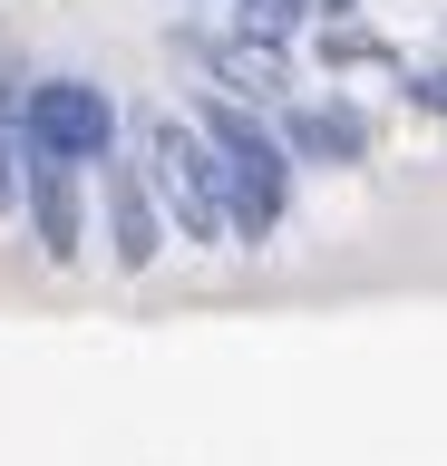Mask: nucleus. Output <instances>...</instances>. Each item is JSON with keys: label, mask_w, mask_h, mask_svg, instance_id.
<instances>
[{"label": "nucleus", "mask_w": 447, "mask_h": 466, "mask_svg": "<svg viewBox=\"0 0 447 466\" xmlns=\"http://www.w3.org/2000/svg\"><path fill=\"white\" fill-rule=\"evenodd\" d=\"M185 116H195L205 146H214L224 214H234V253H263L272 233L292 224V204H301V166H292V146H282V127H272L263 107L224 97V87H185Z\"/></svg>", "instance_id": "obj_1"}, {"label": "nucleus", "mask_w": 447, "mask_h": 466, "mask_svg": "<svg viewBox=\"0 0 447 466\" xmlns=\"http://www.w3.org/2000/svg\"><path fill=\"white\" fill-rule=\"evenodd\" d=\"M127 146H137V166H147L156 204H166V224H176V243H195V253H214V243H234V214H224V175H214V146L205 127L185 107H127Z\"/></svg>", "instance_id": "obj_2"}, {"label": "nucleus", "mask_w": 447, "mask_h": 466, "mask_svg": "<svg viewBox=\"0 0 447 466\" xmlns=\"http://www.w3.org/2000/svg\"><path fill=\"white\" fill-rule=\"evenodd\" d=\"M301 58H311V68H330V78H350V68H399L409 49H399L380 20H321L311 39H301Z\"/></svg>", "instance_id": "obj_8"}, {"label": "nucleus", "mask_w": 447, "mask_h": 466, "mask_svg": "<svg viewBox=\"0 0 447 466\" xmlns=\"http://www.w3.org/2000/svg\"><path fill=\"white\" fill-rule=\"evenodd\" d=\"M321 20H370V0H321Z\"/></svg>", "instance_id": "obj_11"}, {"label": "nucleus", "mask_w": 447, "mask_h": 466, "mask_svg": "<svg viewBox=\"0 0 447 466\" xmlns=\"http://www.w3.org/2000/svg\"><path fill=\"white\" fill-rule=\"evenodd\" d=\"M20 224H30L39 262H59V272H68V262L97 243V175L30 156V185H20Z\"/></svg>", "instance_id": "obj_7"}, {"label": "nucleus", "mask_w": 447, "mask_h": 466, "mask_svg": "<svg viewBox=\"0 0 447 466\" xmlns=\"http://www.w3.org/2000/svg\"><path fill=\"white\" fill-rule=\"evenodd\" d=\"M438 49H447V20H438Z\"/></svg>", "instance_id": "obj_12"}, {"label": "nucleus", "mask_w": 447, "mask_h": 466, "mask_svg": "<svg viewBox=\"0 0 447 466\" xmlns=\"http://www.w3.org/2000/svg\"><path fill=\"white\" fill-rule=\"evenodd\" d=\"M389 78H399V107L409 116H447V49H409Z\"/></svg>", "instance_id": "obj_10"}, {"label": "nucleus", "mask_w": 447, "mask_h": 466, "mask_svg": "<svg viewBox=\"0 0 447 466\" xmlns=\"http://www.w3.org/2000/svg\"><path fill=\"white\" fill-rule=\"evenodd\" d=\"M272 127H282V146H292L301 175H360L370 156H380V116L360 107L350 87H301Z\"/></svg>", "instance_id": "obj_5"}, {"label": "nucleus", "mask_w": 447, "mask_h": 466, "mask_svg": "<svg viewBox=\"0 0 447 466\" xmlns=\"http://www.w3.org/2000/svg\"><path fill=\"white\" fill-rule=\"evenodd\" d=\"M20 137H30V156H49V166H117L127 156V97L107 78H88V68H39L30 78V107H20Z\"/></svg>", "instance_id": "obj_4"}, {"label": "nucleus", "mask_w": 447, "mask_h": 466, "mask_svg": "<svg viewBox=\"0 0 447 466\" xmlns=\"http://www.w3.org/2000/svg\"><path fill=\"white\" fill-rule=\"evenodd\" d=\"M97 243H107V262H117L127 282H137V272H156V262H166V243H176V224H166V204H156L147 166H137V146H127L117 166H97Z\"/></svg>", "instance_id": "obj_6"}, {"label": "nucleus", "mask_w": 447, "mask_h": 466, "mask_svg": "<svg viewBox=\"0 0 447 466\" xmlns=\"http://www.w3.org/2000/svg\"><path fill=\"white\" fill-rule=\"evenodd\" d=\"M234 29H253V39H272V49H301L311 29H321V0H214Z\"/></svg>", "instance_id": "obj_9"}, {"label": "nucleus", "mask_w": 447, "mask_h": 466, "mask_svg": "<svg viewBox=\"0 0 447 466\" xmlns=\"http://www.w3.org/2000/svg\"><path fill=\"white\" fill-rule=\"evenodd\" d=\"M166 58H176L185 87H224V97H243V107H263V116H282L311 87V58L301 49H272V39L234 29L224 10H176L166 20Z\"/></svg>", "instance_id": "obj_3"}]
</instances>
